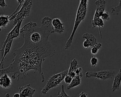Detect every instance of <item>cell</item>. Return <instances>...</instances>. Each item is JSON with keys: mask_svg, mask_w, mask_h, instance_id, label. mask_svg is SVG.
I'll return each mask as SVG.
<instances>
[{"mask_svg": "<svg viewBox=\"0 0 121 97\" xmlns=\"http://www.w3.org/2000/svg\"><path fill=\"white\" fill-rule=\"evenodd\" d=\"M95 4L96 6V10L93 19L101 18L103 13L105 11L106 1L104 0H97Z\"/></svg>", "mask_w": 121, "mask_h": 97, "instance_id": "8", "label": "cell"}, {"mask_svg": "<svg viewBox=\"0 0 121 97\" xmlns=\"http://www.w3.org/2000/svg\"><path fill=\"white\" fill-rule=\"evenodd\" d=\"M82 37L89 44L90 47H92L97 43L96 39L93 34L86 33L83 35Z\"/></svg>", "mask_w": 121, "mask_h": 97, "instance_id": "15", "label": "cell"}, {"mask_svg": "<svg viewBox=\"0 0 121 97\" xmlns=\"http://www.w3.org/2000/svg\"><path fill=\"white\" fill-rule=\"evenodd\" d=\"M57 96L58 97H69L68 95L66 94L64 90V85L63 84H62L61 85V90L60 92H58L57 93Z\"/></svg>", "mask_w": 121, "mask_h": 97, "instance_id": "22", "label": "cell"}, {"mask_svg": "<svg viewBox=\"0 0 121 97\" xmlns=\"http://www.w3.org/2000/svg\"><path fill=\"white\" fill-rule=\"evenodd\" d=\"M88 4V0H80L79 4L77 11L73 30L69 37L67 39L66 42L64 47V49H68L70 47L74 35L78 27L86 18L87 10Z\"/></svg>", "mask_w": 121, "mask_h": 97, "instance_id": "2", "label": "cell"}, {"mask_svg": "<svg viewBox=\"0 0 121 97\" xmlns=\"http://www.w3.org/2000/svg\"><path fill=\"white\" fill-rule=\"evenodd\" d=\"M82 71H83V69L81 67H78L75 71L76 75L77 76H79V77L82 78V77L83 76Z\"/></svg>", "mask_w": 121, "mask_h": 97, "instance_id": "25", "label": "cell"}, {"mask_svg": "<svg viewBox=\"0 0 121 97\" xmlns=\"http://www.w3.org/2000/svg\"><path fill=\"white\" fill-rule=\"evenodd\" d=\"M78 67V62L76 59L74 58L71 61L70 63V66L68 70V74L72 78H74L76 76L75 71L77 69Z\"/></svg>", "mask_w": 121, "mask_h": 97, "instance_id": "12", "label": "cell"}, {"mask_svg": "<svg viewBox=\"0 0 121 97\" xmlns=\"http://www.w3.org/2000/svg\"><path fill=\"white\" fill-rule=\"evenodd\" d=\"M32 6V0H25L19 11L9 17L10 21L13 20L14 26H15L23 17L26 18L29 16Z\"/></svg>", "mask_w": 121, "mask_h": 97, "instance_id": "4", "label": "cell"}, {"mask_svg": "<svg viewBox=\"0 0 121 97\" xmlns=\"http://www.w3.org/2000/svg\"><path fill=\"white\" fill-rule=\"evenodd\" d=\"M26 18L23 17L22 19L15 25L14 26V27L7 34V37L5 41L3 42V45L1 46L0 50V53L1 54V58L3 56L4 53V49L5 47L6 44L8 43V42L11 39H14L15 38H16L19 36V35H20V29H21V26L22 24V23L23 21V20Z\"/></svg>", "mask_w": 121, "mask_h": 97, "instance_id": "6", "label": "cell"}, {"mask_svg": "<svg viewBox=\"0 0 121 97\" xmlns=\"http://www.w3.org/2000/svg\"><path fill=\"white\" fill-rule=\"evenodd\" d=\"M87 95L86 92H81L79 94V97H87Z\"/></svg>", "mask_w": 121, "mask_h": 97, "instance_id": "28", "label": "cell"}, {"mask_svg": "<svg viewBox=\"0 0 121 97\" xmlns=\"http://www.w3.org/2000/svg\"><path fill=\"white\" fill-rule=\"evenodd\" d=\"M35 92V89L31 87L30 84H28L19 87V93L20 97H31Z\"/></svg>", "mask_w": 121, "mask_h": 97, "instance_id": "9", "label": "cell"}, {"mask_svg": "<svg viewBox=\"0 0 121 97\" xmlns=\"http://www.w3.org/2000/svg\"><path fill=\"white\" fill-rule=\"evenodd\" d=\"M0 6L2 8H4L8 6L6 3L5 0H0Z\"/></svg>", "mask_w": 121, "mask_h": 97, "instance_id": "26", "label": "cell"}, {"mask_svg": "<svg viewBox=\"0 0 121 97\" xmlns=\"http://www.w3.org/2000/svg\"><path fill=\"white\" fill-rule=\"evenodd\" d=\"M52 19L51 18L49 17H45L42 19L41 24L44 26H49L52 25Z\"/></svg>", "mask_w": 121, "mask_h": 97, "instance_id": "19", "label": "cell"}, {"mask_svg": "<svg viewBox=\"0 0 121 97\" xmlns=\"http://www.w3.org/2000/svg\"><path fill=\"white\" fill-rule=\"evenodd\" d=\"M5 97H9L10 95H9V93H7V94L5 95Z\"/></svg>", "mask_w": 121, "mask_h": 97, "instance_id": "30", "label": "cell"}, {"mask_svg": "<svg viewBox=\"0 0 121 97\" xmlns=\"http://www.w3.org/2000/svg\"><path fill=\"white\" fill-rule=\"evenodd\" d=\"M91 25L92 26V28H94L96 26L98 27L99 34L101 38H102V35L101 33V29L103 28L104 26V20L101 18H97L95 19H92L91 21Z\"/></svg>", "mask_w": 121, "mask_h": 97, "instance_id": "14", "label": "cell"}, {"mask_svg": "<svg viewBox=\"0 0 121 97\" xmlns=\"http://www.w3.org/2000/svg\"><path fill=\"white\" fill-rule=\"evenodd\" d=\"M68 70L69 69H67L51 76L48 79L45 86L41 90V94L46 95L49 90L58 86L62 80H64L65 77L68 74Z\"/></svg>", "mask_w": 121, "mask_h": 97, "instance_id": "3", "label": "cell"}, {"mask_svg": "<svg viewBox=\"0 0 121 97\" xmlns=\"http://www.w3.org/2000/svg\"><path fill=\"white\" fill-rule=\"evenodd\" d=\"M17 2H18L19 5H18V6H17V9H16V10L9 16V17H11L12 15H13L14 14H16L17 12H18V11H19V10L20 9V8H21V6H22V4L24 3V1H25V0H17Z\"/></svg>", "mask_w": 121, "mask_h": 97, "instance_id": "21", "label": "cell"}, {"mask_svg": "<svg viewBox=\"0 0 121 97\" xmlns=\"http://www.w3.org/2000/svg\"><path fill=\"white\" fill-rule=\"evenodd\" d=\"M83 46L85 48H88L89 47H90V45L86 41V40H85L83 42Z\"/></svg>", "mask_w": 121, "mask_h": 97, "instance_id": "27", "label": "cell"}, {"mask_svg": "<svg viewBox=\"0 0 121 97\" xmlns=\"http://www.w3.org/2000/svg\"><path fill=\"white\" fill-rule=\"evenodd\" d=\"M102 46V44L100 43H96V44H95L94 46H93L91 47V53L92 54L95 55L98 52L99 50L100 49Z\"/></svg>", "mask_w": 121, "mask_h": 97, "instance_id": "18", "label": "cell"}, {"mask_svg": "<svg viewBox=\"0 0 121 97\" xmlns=\"http://www.w3.org/2000/svg\"><path fill=\"white\" fill-rule=\"evenodd\" d=\"M116 72L114 70H102L98 71H86L85 76L86 78H90L94 77L96 79H99L103 80H105L107 79H112L114 77Z\"/></svg>", "mask_w": 121, "mask_h": 97, "instance_id": "5", "label": "cell"}, {"mask_svg": "<svg viewBox=\"0 0 121 97\" xmlns=\"http://www.w3.org/2000/svg\"></svg>", "mask_w": 121, "mask_h": 97, "instance_id": "31", "label": "cell"}, {"mask_svg": "<svg viewBox=\"0 0 121 97\" xmlns=\"http://www.w3.org/2000/svg\"><path fill=\"white\" fill-rule=\"evenodd\" d=\"M24 43L22 46L13 52L14 58L9 66L0 69V74L12 72L11 78L26 77V73L30 70H34V73L38 71L41 76V82L44 81V75L42 69L43 62L47 57L54 56L55 50L48 39L39 43L31 41L26 37H24Z\"/></svg>", "mask_w": 121, "mask_h": 97, "instance_id": "1", "label": "cell"}, {"mask_svg": "<svg viewBox=\"0 0 121 97\" xmlns=\"http://www.w3.org/2000/svg\"><path fill=\"white\" fill-rule=\"evenodd\" d=\"M121 83V68L118 73L115 75L112 86V92H113L116 90H119L120 88Z\"/></svg>", "mask_w": 121, "mask_h": 97, "instance_id": "11", "label": "cell"}, {"mask_svg": "<svg viewBox=\"0 0 121 97\" xmlns=\"http://www.w3.org/2000/svg\"><path fill=\"white\" fill-rule=\"evenodd\" d=\"M13 97H20V95L19 93H15L13 95Z\"/></svg>", "mask_w": 121, "mask_h": 97, "instance_id": "29", "label": "cell"}, {"mask_svg": "<svg viewBox=\"0 0 121 97\" xmlns=\"http://www.w3.org/2000/svg\"><path fill=\"white\" fill-rule=\"evenodd\" d=\"M72 79H73L72 77H71V76H70L69 75L67 74L66 75V76L65 77V78L64 79V80L66 84H67V85H69L71 82V81L72 80Z\"/></svg>", "mask_w": 121, "mask_h": 97, "instance_id": "24", "label": "cell"}, {"mask_svg": "<svg viewBox=\"0 0 121 97\" xmlns=\"http://www.w3.org/2000/svg\"><path fill=\"white\" fill-rule=\"evenodd\" d=\"M101 18L104 21H108L110 19V14L108 12L104 11L102 15Z\"/></svg>", "mask_w": 121, "mask_h": 97, "instance_id": "23", "label": "cell"}, {"mask_svg": "<svg viewBox=\"0 0 121 97\" xmlns=\"http://www.w3.org/2000/svg\"><path fill=\"white\" fill-rule=\"evenodd\" d=\"M98 59L97 57L92 56L90 59V64L93 67H95L98 63Z\"/></svg>", "mask_w": 121, "mask_h": 97, "instance_id": "20", "label": "cell"}, {"mask_svg": "<svg viewBox=\"0 0 121 97\" xmlns=\"http://www.w3.org/2000/svg\"><path fill=\"white\" fill-rule=\"evenodd\" d=\"M81 77L79 76L76 75L74 78H73L70 84L68 85L67 86V89H70L74 87H77L81 83Z\"/></svg>", "mask_w": 121, "mask_h": 97, "instance_id": "17", "label": "cell"}, {"mask_svg": "<svg viewBox=\"0 0 121 97\" xmlns=\"http://www.w3.org/2000/svg\"><path fill=\"white\" fill-rule=\"evenodd\" d=\"M52 33L55 32L61 34L64 31V24L61 22V20L58 18H54L52 19Z\"/></svg>", "mask_w": 121, "mask_h": 97, "instance_id": "7", "label": "cell"}, {"mask_svg": "<svg viewBox=\"0 0 121 97\" xmlns=\"http://www.w3.org/2000/svg\"><path fill=\"white\" fill-rule=\"evenodd\" d=\"M0 30L2 28H6L10 23L9 16L5 15H1L0 16Z\"/></svg>", "mask_w": 121, "mask_h": 97, "instance_id": "16", "label": "cell"}, {"mask_svg": "<svg viewBox=\"0 0 121 97\" xmlns=\"http://www.w3.org/2000/svg\"><path fill=\"white\" fill-rule=\"evenodd\" d=\"M12 84L11 78L8 75V73H3L0 78V86L4 89L10 88Z\"/></svg>", "mask_w": 121, "mask_h": 97, "instance_id": "10", "label": "cell"}, {"mask_svg": "<svg viewBox=\"0 0 121 97\" xmlns=\"http://www.w3.org/2000/svg\"><path fill=\"white\" fill-rule=\"evenodd\" d=\"M13 39H11L8 42V43L6 44L5 47V49H4V53L3 54V57L1 58L0 63V69L3 68V65H4V61L6 57V56L7 54L9 53L10 49L12 47V42H13Z\"/></svg>", "mask_w": 121, "mask_h": 97, "instance_id": "13", "label": "cell"}]
</instances>
